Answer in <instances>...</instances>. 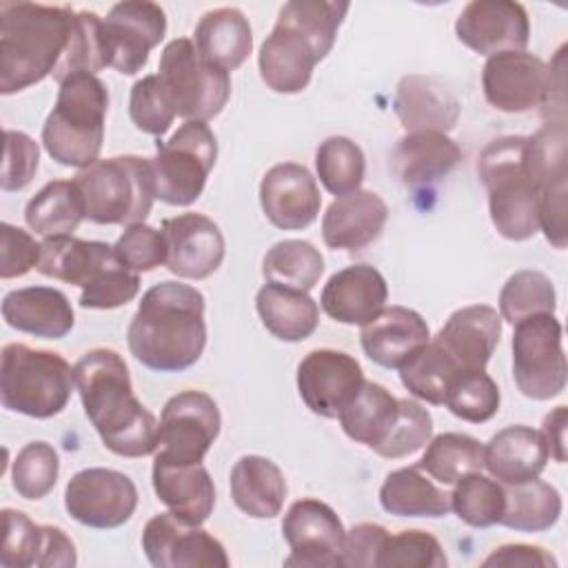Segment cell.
I'll return each instance as SVG.
<instances>
[{
  "mask_svg": "<svg viewBox=\"0 0 568 568\" xmlns=\"http://www.w3.org/2000/svg\"><path fill=\"white\" fill-rule=\"evenodd\" d=\"M73 379L89 422L111 453L144 457L158 450V419L135 397L118 351H87L73 366Z\"/></svg>",
  "mask_w": 568,
  "mask_h": 568,
  "instance_id": "obj_1",
  "label": "cell"
},
{
  "mask_svg": "<svg viewBox=\"0 0 568 568\" xmlns=\"http://www.w3.org/2000/svg\"><path fill=\"white\" fill-rule=\"evenodd\" d=\"M131 355L155 373H182L206 346L204 295L182 282L153 284L126 328Z\"/></svg>",
  "mask_w": 568,
  "mask_h": 568,
  "instance_id": "obj_2",
  "label": "cell"
},
{
  "mask_svg": "<svg viewBox=\"0 0 568 568\" xmlns=\"http://www.w3.org/2000/svg\"><path fill=\"white\" fill-rule=\"evenodd\" d=\"M75 9L40 2H0V93L11 95L58 69Z\"/></svg>",
  "mask_w": 568,
  "mask_h": 568,
  "instance_id": "obj_3",
  "label": "cell"
},
{
  "mask_svg": "<svg viewBox=\"0 0 568 568\" xmlns=\"http://www.w3.org/2000/svg\"><path fill=\"white\" fill-rule=\"evenodd\" d=\"M488 191V213L497 233L513 242L539 231V184L530 169L528 135H504L488 142L477 162Z\"/></svg>",
  "mask_w": 568,
  "mask_h": 568,
  "instance_id": "obj_4",
  "label": "cell"
},
{
  "mask_svg": "<svg viewBox=\"0 0 568 568\" xmlns=\"http://www.w3.org/2000/svg\"><path fill=\"white\" fill-rule=\"evenodd\" d=\"M106 111L109 91L98 75L73 73L62 80L55 104L42 124V144L51 160L75 169L100 160Z\"/></svg>",
  "mask_w": 568,
  "mask_h": 568,
  "instance_id": "obj_5",
  "label": "cell"
},
{
  "mask_svg": "<svg viewBox=\"0 0 568 568\" xmlns=\"http://www.w3.org/2000/svg\"><path fill=\"white\" fill-rule=\"evenodd\" d=\"M84 217L93 224L131 226L146 220L155 200V175L149 158L115 155L95 160L73 178Z\"/></svg>",
  "mask_w": 568,
  "mask_h": 568,
  "instance_id": "obj_6",
  "label": "cell"
},
{
  "mask_svg": "<svg viewBox=\"0 0 568 568\" xmlns=\"http://www.w3.org/2000/svg\"><path fill=\"white\" fill-rule=\"evenodd\" d=\"M73 388V368L60 353L20 342L2 348L0 399L7 410L49 419L67 408Z\"/></svg>",
  "mask_w": 568,
  "mask_h": 568,
  "instance_id": "obj_7",
  "label": "cell"
},
{
  "mask_svg": "<svg viewBox=\"0 0 568 568\" xmlns=\"http://www.w3.org/2000/svg\"><path fill=\"white\" fill-rule=\"evenodd\" d=\"M158 78L184 122H209L222 113L231 95L229 71L204 60L189 38L166 42Z\"/></svg>",
  "mask_w": 568,
  "mask_h": 568,
  "instance_id": "obj_8",
  "label": "cell"
},
{
  "mask_svg": "<svg viewBox=\"0 0 568 568\" xmlns=\"http://www.w3.org/2000/svg\"><path fill=\"white\" fill-rule=\"evenodd\" d=\"M217 160V140L206 122H184L151 158L155 197L171 206L193 204Z\"/></svg>",
  "mask_w": 568,
  "mask_h": 568,
  "instance_id": "obj_9",
  "label": "cell"
},
{
  "mask_svg": "<svg viewBox=\"0 0 568 568\" xmlns=\"http://www.w3.org/2000/svg\"><path fill=\"white\" fill-rule=\"evenodd\" d=\"M513 326V379L521 395L535 402L561 395L568 371L555 313L530 315Z\"/></svg>",
  "mask_w": 568,
  "mask_h": 568,
  "instance_id": "obj_10",
  "label": "cell"
},
{
  "mask_svg": "<svg viewBox=\"0 0 568 568\" xmlns=\"http://www.w3.org/2000/svg\"><path fill=\"white\" fill-rule=\"evenodd\" d=\"M222 417L215 399L204 390H182L162 408L155 457L175 464H200L220 435Z\"/></svg>",
  "mask_w": 568,
  "mask_h": 568,
  "instance_id": "obj_11",
  "label": "cell"
},
{
  "mask_svg": "<svg viewBox=\"0 0 568 568\" xmlns=\"http://www.w3.org/2000/svg\"><path fill=\"white\" fill-rule=\"evenodd\" d=\"M166 33V13L160 4L149 0H124L111 7L102 18L100 38L106 67L122 75L142 71Z\"/></svg>",
  "mask_w": 568,
  "mask_h": 568,
  "instance_id": "obj_12",
  "label": "cell"
},
{
  "mask_svg": "<svg viewBox=\"0 0 568 568\" xmlns=\"http://www.w3.org/2000/svg\"><path fill=\"white\" fill-rule=\"evenodd\" d=\"M64 508L82 526L109 530L126 524L138 508L133 479L113 468H82L64 488Z\"/></svg>",
  "mask_w": 568,
  "mask_h": 568,
  "instance_id": "obj_13",
  "label": "cell"
},
{
  "mask_svg": "<svg viewBox=\"0 0 568 568\" xmlns=\"http://www.w3.org/2000/svg\"><path fill=\"white\" fill-rule=\"evenodd\" d=\"M282 535L291 548L284 566L337 568L342 566L344 524L337 513L313 497L297 499L282 519Z\"/></svg>",
  "mask_w": 568,
  "mask_h": 568,
  "instance_id": "obj_14",
  "label": "cell"
},
{
  "mask_svg": "<svg viewBox=\"0 0 568 568\" xmlns=\"http://www.w3.org/2000/svg\"><path fill=\"white\" fill-rule=\"evenodd\" d=\"M552 82V64L528 51L490 55L481 69L484 98L504 113H526L544 106Z\"/></svg>",
  "mask_w": 568,
  "mask_h": 568,
  "instance_id": "obj_15",
  "label": "cell"
},
{
  "mask_svg": "<svg viewBox=\"0 0 568 568\" xmlns=\"http://www.w3.org/2000/svg\"><path fill=\"white\" fill-rule=\"evenodd\" d=\"M142 550L155 568H229L231 564L220 539L171 510L146 521Z\"/></svg>",
  "mask_w": 568,
  "mask_h": 568,
  "instance_id": "obj_16",
  "label": "cell"
},
{
  "mask_svg": "<svg viewBox=\"0 0 568 568\" xmlns=\"http://www.w3.org/2000/svg\"><path fill=\"white\" fill-rule=\"evenodd\" d=\"M364 384L359 362L335 348H315L297 366V390L306 408L320 417L337 419Z\"/></svg>",
  "mask_w": 568,
  "mask_h": 568,
  "instance_id": "obj_17",
  "label": "cell"
},
{
  "mask_svg": "<svg viewBox=\"0 0 568 568\" xmlns=\"http://www.w3.org/2000/svg\"><path fill=\"white\" fill-rule=\"evenodd\" d=\"M455 36L486 58L504 51H526L530 42L528 11L513 0H473L459 11Z\"/></svg>",
  "mask_w": 568,
  "mask_h": 568,
  "instance_id": "obj_18",
  "label": "cell"
},
{
  "mask_svg": "<svg viewBox=\"0 0 568 568\" xmlns=\"http://www.w3.org/2000/svg\"><path fill=\"white\" fill-rule=\"evenodd\" d=\"M166 246L164 266L178 277L204 280L213 275L226 253L220 226L202 213H180L162 222Z\"/></svg>",
  "mask_w": 568,
  "mask_h": 568,
  "instance_id": "obj_19",
  "label": "cell"
},
{
  "mask_svg": "<svg viewBox=\"0 0 568 568\" xmlns=\"http://www.w3.org/2000/svg\"><path fill=\"white\" fill-rule=\"evenodd\" d=\"M260 206L266 220L282 231H302L317 220L322 195L304 164L280 162L260 182Z\"/></svg>",
  "mask_w": 568,
  "mask_h": 568,
  "instance_id": "obj_20",
  "label": "cell"
},
{
  "mask_svg": "<svg viewBox=\"0 0 568 568\" xmlns=\"http://www.w3.org/2000/svg\"><path fill=\"white\" fill-rule=\"evenodd\" d=\"M501 337V317L488 304L457 308L433 342L448 355L457 371H484Z\"/></svg>",
  "mask_w": 568,
  "mask_h": 568,
  "instance_id": "obj_21",
  "label": "cell"
},
{
  "mask_svg": "<svg viewBox=\"0 0 568 568\" xmlns=\"http://www.w3.org/2000/svg\"><path fill=\"white\" fill-rule=\"evenodd\" d=\"M386 300L388 284L384 275L371 264H353L328 277L320 304L331 320L364 326L384 308Z\"/></svg>",
  "mask_w": 568,
  "mask_h": 568,
  "instance_id": "obj_22",
  "label": "cell"
},
{
  "mask_svg": "<svg viewBox=\"0 0 568 568\" xmlns=\"http://www.w3.org/2000/svg\"><path fill=\"white\" fill-rule=\"evenodd\" d=\"M393 109L406 133H448L459 120L462 104L453 89H448L439 78L410 73L397 82Z\"/></svg>",
  "mask_w": 568,
  "mask_h": 568,
  "instance_id": "obj_23",
  "label": "cell"
},
{
  "mask_svg": "<svg viewBox=\"0 0 568 568\" xmlns=\"http://www.w3.org/2000/svg\"><path fill=\"white\" fill-rule=\"evenodd\" d=\"M388 220L386 202L368 189L335 197L322 217V240L335 251H362L373 244Z\"/></svg>",
  "mask_w": 568,
  "mask_h": 568,
  "instance_id": "obj_24",
  "label": "cell"
},
{
  "mask_svg": "<svg viewBox=\"0 0 568 568\" xmlns=\"http://www.w3.org/2000/svg\"><path fill=\"white\" fill-rule=\"evenodd\" d=\"M317 62H322V58L317 55L315 47L297 29L280 20L257 53L262 82L275 93L304 91Z\"/></svg>",
  "mask_w": 568,
  "mask_h": 568,
  "instance_id": "obj_25",
  "label": "cell"
},
{
  "mask_svg": "<svg viewBox=\"0 0 568 568\" xmlns=\"http://www.w3.org/2000/svg\"><path fill=\"white\" fill-rule=\"evenodd\" d=\"M428 339L426 320L406 306H384L359 331L366 357L384 368H399Z\"/></svg>",
  "mask_w": 568,
  "mask_h": 568,
  "instance_id": "obj_26",
  "label": "cell"
},
{
  "mask_svg": "<svg viewBox=\"0 0 568 568\" xmlns=\"http://www.w3.org/2000/svg\"><path fill=\"white\" fill-rule=\"evenodd\" d=\"M151 484L158 499L180 519L202 526L215 508V486L204 464H175L153 457Z\"/></svg>",
  "mask_w": 568,
  "mask_h": 568,
  "instance_id": "obj_27",
  "label": "cell"
},
{
  "mask_svg": "<svg viewBox=\"0 0 568 568\" xmlns=\"http://www.w3.org/2000/svg\"><path fill=\"white\" fill-rule=\"evenodd\" d=\"M7 326L42 339H62L75 324L69 297L53 286H24L9 291L2 300Z\"/></svg>",
  "mask_w": 568,
  "mask_h": 568,
  "instance_id": "obj_28",
  "label": "cell"
},
{
  "mask_svg": "<svg viewBox=\"0 0 568 568\" xmlns=\"http://www.w3.org/2000/svg\"><path fill=\"white\" fill-rule=\"evenodd\" d=\"M462 160V149L448 133L417 131L406 133L393 155L390 166L397 180L408 189H422L446 178Z\"/></svg>",
  "mask_w": 568,
  "mask_h": 568,
  "instance_id": "obj_29",
  "label": "cell"
},
{
  "mask_svg": "<svg viewBox=\"0 0 568 568\" xmlns=\"http://www.w3.org/2000/svg\"><path fill=\"white\" fill-rule=\"evenodd\" d=\"M548 457L544 435L524 424L501 428L484 446V468L499 484H519L539 477Z\"/></svg>",
  "mask_w": 568,
  "mask_h": 568,
  "instance_id": "obj_30",
  "label": "cell"
},
{
  "mask_svg": "<svg viewBox=\"0 0 568 568\" xmlns=\"http://www.w3.org/2000/svg\"><path fill=\"white\" fill-rule=\"evenodd\" d=\"M113 264H118V257L111 244L100 240L58 235L44 237L38 271L47 277L84 288Z\"/></svg>",
  "mask_w": 568,
  "mask_h": 568,
  "instance_id": "obj_31",
  "label": "cell"
},
{
  "mask_svg": "<svg viewBox=\"0 0 568 568\" xmlns=\"http://www.w3.org/2000/svg\"><path fill=\"white\" fill-rule=\"evenodd\" d=\"M233 504L253 519L280 515L286 499V479L275 462L262 455H242L229 475Z\"/></svg>",
  "mask_w": 568,
  "mask_h": 568,
  "instance_id": "obj_32",
  "label": "cell"
},
{
  "mask_svg": "<svg viewBox=\"0 0 568 568\" xmlns=\"http://www.w3.org/2000/svg\"><path fill=\"white\" fill-rule=\"evenodd\" d=\"M193 36L200 55L224 71L242 67L253 51V31L248 18L235 7L206 11L195 24Z\"/></svg>",
  "mask_w": 568,
  "mask_h": 568,
  "instance_id": "obj_33",
  "label": "cell"
},
{
  "mask_svg": "<svg viewBox=\"0 0 568 568\" xmlns=\"http://www.w3.org/2000/svg\"><path fill=\"white\" fill-rule=\"evenodd\" d=\"M255 308L264 328L282 342H302L320 324V306L308 293L271 282L257 291Z\"/></svg>",
  "mask_w": 568,
  "mask_h": 568,
  "instance_id": "obj_34",
  "label": "cell"
},
{
  "mask_svg": "<svg viewBox=\"0 0 568 568\" xmlns=\"http://www.w3.org/2000/svg\"><path fill=\"white\" fill-rule=\"evenodd\" d=\"M399 413V399L377 382L364 379L359 393L339 413V426L357 444H364L373 453L388 437Z\"/></svg>",
  "mask_w": 568,
  "mask_h": 568,
  "instance_id": "obj_35",
  "label": "cell"
},
{
  "mask_svg": "<svg viewBox=\"0 0 568 568\" xmlns=\"http://www.w3.org/2000/svg\"><path fill=\"white\" fill-rule=\"evenodd\" d=\"M379 504L395 517H444L450 513V497L437 488L419 466H404L386 475L379 488Z\"/></svg>",
  "mask_w": 568,
  "mask_h": 568,
  "instance_id": "obj_36",
  "label": "cell"
},
{
  "mask_svg": "<svg viewBox=\"0 0 568 568\" xmlns=\"http://www.w3.org/2000/svg\"><path fill=\"white\" fill-rule=\"evenodd\" d=\"M504 495L506 504L499 524L517 532H541L552 528L564 508L559 490L539 477L504 484Z\"/></svg>",
  "mask_w": 568,
  "mask_h": 568,
  "instance_id": "obj_37",
  "label": "cell"
},
{
  "mask_svg": "<svg viewBox=\"0 0 568 568\" xmlns=\"http://www.w3.org/2000/svg\"><path fill=\"white\" fill-rule=\"evenodd\" d=\"M84 217V202L73 180L47 182L24 206V222L42 237L73 235Z\"/></svg>",
  "mask_w": 568,
  "mask_h": 568,
  "instance_id": "obj_38",
  "label": "cell"
},
{
  "mask_svg": "<svg viewBox=\"0 0 568 568\" xmlns=\"http://www.w3.org/2000/svg\"><path fill=\"white\" fill-rule=\"evenodd\" d=\"M426 475L444 486L484 468V444L464 433H442L428 439L417 464Z\"/></svg>",
  "mask_w": 568,
  "mask_h": 568,
  "instance_id": "obj_39",
  "label": "cell"
},
{
  "mask_svg": "<svg viewBox=\"0 0 568 568\" xmlns=\"http://www.w3.org/2000/svg\"><path fill=\"white\" fill-rule=\"evenodd\" d=\"M324 273L322 253L306 240H282L275 242L264 260L262 275L271 284L288 286L308 293Z\"/></svg>",
  "mask_w": 568,
  "mask_h": 568,
  "instance_id": "obj_40",
  "label": "cell"
},
{
  "mask_svg": "<svg viewBox=\"0 0 568 568\" xmlns=\"http://www.w3.org/2000/svg\"><path fill=\"white\" fill-rule=\"evenodd\" d=\"M397 371L404 388L433 406H444L450 382L462 373L433 339L419 346Z\"/></svg>",
  "mask_w": 568,
  "mask_h": 568,
  "instance_id": "obj_41",
  "label": "cell"
},
{
  "mask_svg": "<svg viewBox=\"0 0 568 568\" xmlns=\"http://www.w3.org/2000/svg\"><path fill=\"white\" fill-rule=\"evenodd\" d=\"M348 2L333 0H291L282 4L277 20L297 29L324 60L337 38V29L348 13Z\"/></svg>",
  "mask_w": 568,
  "mask_h": 568,
  "instance_id": "obj_42",
  "label": "cell"
},
{
  "mask_svg": "<svg viewBox=\"0 0 568 568\" xmlns=\"http://www.w3.org/2000/svg\"><path fill=\"white\" fill-rule=\"evenodd\" d=\"M315 171L322 186L342 197L357 191L364 182V151L346 135H331L315 151Z\"/></svg>",
  "mask_w": 568,
  "mask_h": 568,
  "instance_id": "obj_43",
  "label": "cell"
},
{
  "mask_svg": "<svg viewBox=\"0 0 568 568\" xmlns=\"http://www.w3.org/2000/svg\"><path fill=\"white\" fill-rule=\"evenodd\" d=\"M450 497V510L473 528H490L499 524L506 495H504V484H499L493 477L477 473H468L459 477L453 484Z\"/></svg>",
  "mask_w": 568,
  "mask_h": 568,
  "instance_id": "obj_44",
  "label": "cell"
},
{
  "mask_svg": "<svg viewBox=\"0 0 568 568\" xmlns=\"http://www.w3.org/2000/svg\"><path fill=\"white\" fill-rule=\"evenodd\" d=\"M557 293L552 280L541 271H517L499 291V317L517 324L530 315L555 313Z\"/></svg>",
  "mask_w": 568,
  "mask_h": 568,
  "instance_id": "obj_45",
  "label": "cell"
},
{
  "mask_svg": "<svg viewBox=\"0 0 568 568\" xmlns=\"http://www.w3.org/2000/svg\"><path fill=\"white\" fill-rule=\"evenodd\" d=\"M499 402V388L486 371H466L450 382L444 406L464 422L484 424L497 415Z\"/></svg>",
  "mask_w": 568,
  "mask_h": 568,
  "instance_id": "obj_46",
  "label": "cell"
},
{
  "mask_svg": "<svg viewBox=\"0 0 568 568\" xmlns=\"http://www.w3.org/2000/svg\"><path fill=\"white\" fill-rule=\"evenodd\" d=\"M60 473V457L49 442H29L24 444L11 466L13 490L24 499L47 497Z\"/></svg>",
  "mask_w": 568,
  "mask_h": 568,
  "instance_id": "obj_47",
  "label": "cell"
},
{
  "mask_svg": "<svg viewBox=\"0 0 568 568\" xmlns=\"http://www.w3.org/2000/svg\"><path fill=\"white\" fill-rule=\"evenodd\" d=\"M102 18L93 11H75L69 47L53 71V80L60 84L73 73H98L106 67L102 53V38H100Z\"/></svg>",
  "mask_w": 568,
  "mask_h": 568,
  "instance_id": "obj_48",
  "label": "cell"
},
{
  "mask_svg": "<svg viewBox=\"0 0 568 568\" xmlns=\"http://www.w3.org/2000/svg\"><path fill=\"white\" fill-rule=\"evenodd\" d=\"M446 564L439 539L419 528L388 535L379 557V568H446Z\"/></svg>",
  "mask_w": 568,
  "mask_h": 568,
  "instance_id": "obj_49",
  "label": "cell"
},
{
  "mask_svg": "<svg viewBox=\"0 0 568 568\" xmlns=\"http://www.w3.org/2000/svg\"><path fill=\"white\" fill-rule=\"evenodd\" d=\"M129 115L138 131L155 138L164 135L171 129L175 120V109L158 75H144L131 87Z\"/></svg>",
  "mask_w": 568,
  "mask_h": 568,
  "instance_id": "obj_50",
  "label": "cell"
},
{
  "mask_svg": "<svg viewBox=\"0 0 568 568\" xmlns=\"http://www.w3.org/2000/svg\"><path fill=\"white\" fill-rule=\"evenodd\" d=\"M430 437H433L430 413L419 402L404 397L399 399V413L388 437L375 453L386 459H399L424 448Z\"/></svg>",
  "mask_w": 568,
  "mask_h": 568,
  "instance_id": "obj_51",
  "label": "cell"
},
{
  "mask_svg": "<svg viewBox=\"0 0 568 568\" xmlns=\"http://www.w3.org/2000/svg\"><path fill=\"white\" fill-rule=\"evenodd\" d=\"M0 564L4 568H31L38 559L42 524H33L27 513L2 508Z\"/></svg>",
  "mask_w": 568,
  "mask_h": 568,
  "instance_id": "obj_52",
  "label": "cell"
},
{
  "mask_svg": "<svg viewBox=\"0 0 568 568\" xmlns=\"http://www.w3.org/2000/svg\"><path fill=\"white\" fill-rule=\"evenodd\" d=\"M113 253L122 266L133 273H149L164 264L166 246L162 231L140 222L124 229V233L113 244Z\"/></svg>",
  "mask_w": 568,
  "mask_h": 568,
  "instance_id": "obj_53",
  "label": "cell"
},
{
  "mask_svg": "<svg viewBox=\"0 0 568 568\" xmlns=\"http://www.w3.org/2000/svg\"><path fill=\"white\" fill-rule=\"evenodd\" d=\"M138 293H140V275L118 262L111 268H106L98 280H93L89 286L82 288L80 306L95 308V311H111L129 304Z\"/></svg>",
  "mask_w": 568,
  "mask_h": 568,
  "instance_id": "obj_54",
  "label": "cell"
},
{
  "mask_svg": "<svg viewBox=\"0 0 568 568\" xmlns=\"http://www.w3.org/2000/svg\"><path fill=\"white\" fill-rule=\"evenodd\" d=\"M40 164V149L38 142L27 135L24 131L4 129V160H2V175L0 186L2 191H20L24 189Z\"/></svg>",
  "mask_w": 568,
  "mask_h": 568,
  "instance_id": "obj_55",
  "label": "cell"
},
{
  "mask_svg": "<svg viewBox=\"0 0 568 568\" xmlns=\"http://www.w3.org/2000/svg\"><path fill=\"white\" fill-rule=\"evenodd\" d=\"M42 255V244L36 242L31 233L9 222L0 226V277H22L31 268H38Z\"/></svg>",
  "mask_w": 568,
  "mask_h": 568,
  "instance_id": "obj_56",
  "label": "cell"
},
{
  "mask_svg": "<svg viewBox=\"0 0 568 568\" xmlns=\"http://www.w3.org/2000/svg\"><path fill=\"white\" fill-rule=\"evenodd\" d=\"M388 530L379 524H357L344 535L342 566L348 568H379V557L388 539Z\"/></svg>",
  "mask_w": 568,
  "mask_h": 568,
  "instance_id": "obj_57",
  "label": "cell"
},
{
  "mask_svg": "<svg viewBox=\"0 0 568 568\" xmlns=\"http://www.w3.org/2000/svg\"><path fill=\"white\" fill-rule=\"evenodd\" d=\"M539 231L555 248H566V180L539 189Z\"/></svg>",
  "mask_w": 568,
  "mask_h": 568,
  "instance_id": "obj_58",
  "label": "cell"
},
{
  "mask_svg": "<svg viewBox=\"0 0 568 568\" xmlns=\"http://www.w3.org/2000/svg\"><path fill=\"white\" fill-rule=\"evenodd\" d=\"M484 568H557V559L541 546L504 544L495 548L484 561Z\"/></svg>",
  "mask_w": 568,
  "mask_h": 568,
  "instance_id": "obj_59",
  "label": "cell"
},
{
  "mask_svg": "<svg viewBox=\"0 0 568 568\" xmlns=\"http://www.w3.org/2000/svg\"><path fill=\"white\" fill-rule=\"evenodd\" d=\"M78 564V552L73 539L58 526L42 524V537L38 548V568H73Z\"/></svg>",
  "mask_w": 568,
  "mask_h": 568,
  "instance_id": "obj_60",
  "label": "cell"
},
{
  "mask_svg": "<svg viewBox=\"0 0 568 568\" xmlns=\"http://www.w3.org/2000/svg\"><path fill=\"white\" fill-rule=\"evenodd\" d=\"M566 422H568L566 406H557L544 417V424H541V430H539L544 435L546 446H548V455L557 464L566 462Z\"/></svg>",
  "mask_w": 568,
  "mask_h": 568,
  "instance_id": "obj_61",
  "label": "cell"
}]
</instances>
